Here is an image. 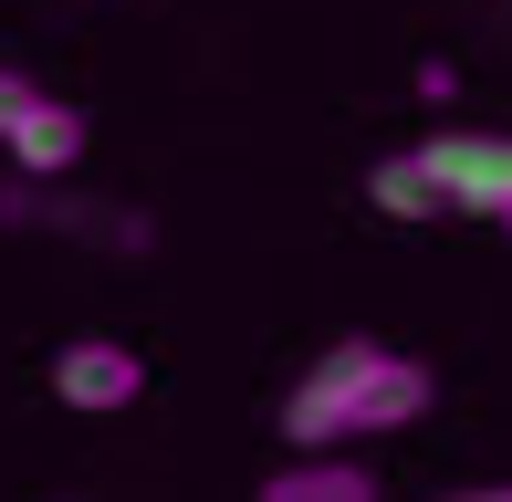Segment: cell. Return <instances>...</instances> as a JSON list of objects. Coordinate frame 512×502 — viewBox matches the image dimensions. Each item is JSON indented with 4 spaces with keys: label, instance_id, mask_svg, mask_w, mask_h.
<instances>
[{
    "label": "cell",
    "instance_id": "obj_1",
    "mask_svg": "<svg viewBox=\"0 0 512 502\" xmlns=\"http://www.w3.org/2000/svg\"><path fill=\"white\" fill-rule=\"evenodd\" d=\"M429 398H439V377L418 356H398L387 335H335L283 387V440L293 450H356V440H387V429H418Z\"/></svg>",
    "mask_w": 512,
    "mask_h": 502
},
{
    "label": "cell",
    "instance_id": "obj_2",
    "mask_svg": "<svg viewBox=\"0 0 512 502\" xmlns=\"http://www.w3.org/2000/svg\"><path fill=\"white\" fill-rule=\"evenodd\" d=\"M418 157L439 168L450 210H471V220H502L512 210V136H492V126H439Z\"/></svg>",
    "mask_w": 512,
    "mask_h": 502
},
{
    "label": "cell",
    "instance_id": "obj_3",
    "mask_svg": "<svg viewBox=\"0 0 512 502\" xmlns=\"http://www.w3.org/2000/svg\"><path fill=\"white\" fill-rule=\"evenodd\" d=\"M53 398L84 408V419L136 408V398H147V356L115 346V335H63V346H53Z\"/></svg>",
    "mask_w": 512,
    "mask_h": 502
},
{
    "label": "cell",
    "instance_id": "obj_4",
    "mask_svg": "<svg viewBox=\"0 0 512 502\" xmlns=\"http://www.w3.org/2000/svg\"><path fill=\"white\" fill-rule=\"evenodd\" d=\"M84 136H95V126H84L74 95H32V116L0 136V147H11L21 178H74V168H84Z\"/></svg>",
    "mask_w": 512,
    "mask_h": 502
},
{
    "label": "cell",
    "instance_id": "obj_5",
    "mask_svg": "<svg viewBox=\"0 0 512 502\" xmlns=\"http://www.w3.org/2000/svg\"><path fill=\"white\" fill-rule=\"evenodd\" d=\"M262 492L272 502H377V471L345 461V450H304V461H283Z\"/></svg>",
    "mask_w": 512,
    "mask_h": 502
},
{
    "label": "cell",
    "instance_id": "obj_6",
    "mask_svg": "<svg viewBox=\"0 0 512 502\" xmlns=\"http://www.w3.org/2000/svg\"><path fill=\"white\" fill-rule=\"evenodd\" d=\"M366 199H377L387 220H439V210H450V189H439V168H429L418 147L377 157V168H366Z\"/></svg>",
    "mask_w": 512,
    "mask_h": 502
},
{
    "label": "cell",
    "instance_id": "obj_7",
    "mask_svg": "<svg viewBox=\"0 0 512 502\" xmlns=\"http://www.w3.org/2000/svg\"><path fill=\"white\" fill-rule=\"evenodd\" d=\"M32 95H42V84H32V74H21V63H0V136H11L21 116H32Z\"/></svg>",
    "mask_w": 512,
    "mask_h": 502
},
{
    "label": "cell",
    "instance_id": "obj_8",
    "mask_svg": "<svg viewBox=\"0 0 512 502\" xmlns=\"http://www.w3.org/2000/svg\"><path fill=\"white\" fill-rule=\"evenodd\" d=\"M502 231H512V210H502Z\"/></svg>",
    "mask_w": 512,
    "mask_h": 502
}]
</instances>
